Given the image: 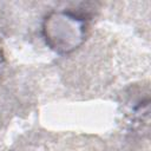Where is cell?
<instances>
[{
    "label": "cell",
    "instance_id": "6da1fadb",
    "mask_svg": "<svg viewBox=\"0 0 151 151\" xmlns=\"http://www.w3.org/2000/svg\"><path fill=\"white\" fill-rule=\"evenodd\" d=\"M41 32L50 50L58 54H68L85 41L86 22L76 13L53 11L45 17Z\"/></svg>",
    "mask_w": 151,
    "mask_h": 151
},
{
    "label": "cell",
    "instance_id": "7a4b0ae2",
    "mask_svg": "<svg viewBox=\"0 0 151 151\" xmlns=\"http://www.w3.org/2000/svg\"><path fill=\"white\" fill-rule=\"evenodd\" d=\"M5 70H6V59H5V55H4L2 51L0 50V78L2 77Z\"/></svg>",
    "mask_w": 151,
    "mask_h": 151
}]
</instances>
